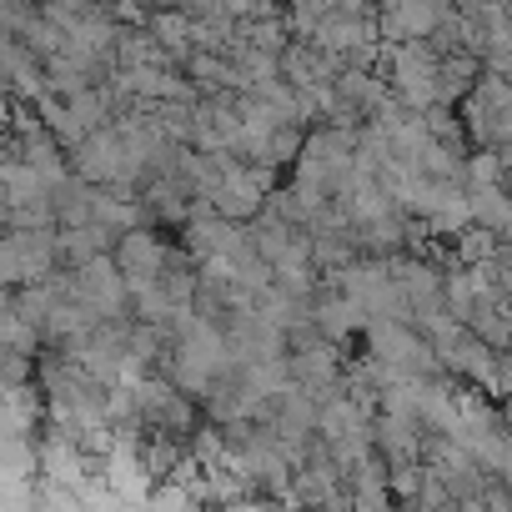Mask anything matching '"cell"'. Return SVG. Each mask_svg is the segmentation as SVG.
I'll return each instance as SVG.
<instances>
[{
  "label": "cell",
  "mask_w": 512,
  "mask_h": 512,
  "mask_svg": "<svg viewBox=\"0 0 512 512\" xmlns=\"http://www.w3.org/2000/svg\"><path fill=\"white\" fill-rule=\"evenodd\" d=\"M111 61H116V66H176V61L156 46V36H151L146 26H121V31H116V46H111Z\"/></svg>",
  "instance_id": "277c9868"
},
{
  "label": "cell",
  "mask_w": 512,
  "mask_h": 512,
  "mask_svg": "<svg viewBox=\"0 0 512 512\" xmlns=\"http://www.w3.org/2000/svg\"><path fill=\"white\" fill-rule=\"evenodd\" d=\"M362 342H367V352H372L392 377H437V372H442L432 342H427L412 322H367Z\"/></svg>",
  "instance_id": "6da1fadb"
},
{
  "label": "cell",
  "mask_w": 512,
  "mask_h": 512,
  "mask_svg": "<svg viewBox=\"0 0 512 512\" xmlns=\"http://www.w3.org/2000/svg\"><path fill=\"white\" fill-rule=\"evenodd\" d=\"M412 507L417 512H452V492L442 487V477L427 467V462H417V487H412Z\"/></svg>",
  "instance_id": "30bf717a"
},
{
  "label": "cell",
  "mask_w": 512,
  "mask_h": 512,
  "mask_svg": "<svg viewBox=\"0 0 512 512\" xmlns=\"http://www.w3.org/2000/svg\"><path fill=\"white\" fill-rule=\"evenodd\" d=\"M146 6H151V11H181L186 0H146Z\"/></svg>",
  "instance_id": "4fadbf2b"
},
{
  "label": "cell",
  "mask_w": 512,
  "mask_h": 512,
  "mask_svg": "<svg viewBox=\"0 0 512 512\" xmlns=\"http://www.w3.org/2000/svg\"><path fill=\"white\" fill-rule=\"evenodd\" d=\"M31 106H36L41 126H46V131H51V136L61 141V151H71V146H76V141L86 136V126L76 121V111H71L66 101H56V96H36Z\"/></svg>",
  "instance_id": "8992f818"
},
{
  "label": "cell",
  "mask_w": 512,
  "mask_h": 512,
  "mask_svg": "<svg viewBox=\"0 0 512 512\" xmlns=\"http://www.w3.org/2000/svg\"><path fill=\"white\" fill-rule=\"evenodd\" d=\"M151 121L161 126L166 141H176V146L191 141V101H156L151 106Z\"/></svg>",
  "instance_id": "9c48e42d"
},
{
  "label": "cell",
  "mask_w": 512,
  "mask_h": 512,
  "mask_svg": "<svg viewBox=\"0 0 512 512\" xmlns=\"http://www.w3.org/2000/svg\"><path fill=\"white\" fill-rule=\"evenodd\" d=\"M26 377H36L31 357H26V352H11V347H0V382H26Z\"/></svg>",
  "instance_id": "7c38bea8"
},
{
  "label": "cell",
  "mask_w": 512,
  "mask_h": 512,
  "mask_svg": "<svg viewBox=\"0 0 512 512\" xmlns=\"http://www.w3.org/2000/svg\"><path fill=\"white\" fill-rule=\"evenodd\" d=\"M0 287H21V256L11 231H0Z\"/></svg>",
  "instance_id": "8fae6325"
},
{
  "label": "cell",
  "mask_w": 512,
  "mask_h": 512,
  "mask_svg": "<svg viewBox=\"0 0 512 512\" xmlns=\"http://www.w3.org/2000/svg\"><path fill=\"white\" fill-rule=\"evenodd\" d=\"M447 241H452V262H482V256H487L502 236L487 231V226H477V221H467V226H457Z\"/></svg>",
  "instance_id": "52a82bcc"
},
{
  "label": "cell",
  "mask_w": 512,
  "mask_h": 512,
  "mask_svg": "<svg viewBox=\"0 0 512 512\" xmlns=\"http://www.w3.org/2000/svg\"><path fill=\"white\" fill-rule=\"evenodd\" d=\"M146 31L156 36V46L181 66L186 61V51H191V16L186 11H151L146 16Z\"/></svg>",
  "instance_id": "5b68a950"
},
{
  "label": "cell",
  "mask_w": 512,
  "mask_h": 512,
  "mask_svg": "<svg viewBox=\"0 0 512 512\" xmlns=\"http://www.w3.org/2000/svg\"><path fill=\"white\" fill-rule=\"evenodd\" d=\"M462 196H467V221H477V226H487L497 236L512 231V201H507L502 181L497 186H462Z\"/></svg>",
  "instance_id": "3957f363"
},
{
  "label": "cell",
  "mask_w": 512,
  "mask_h": 512,
  "mask_svg": "<svg viewBox=\"0 0 512 512\" xmlns=\"http://www.w3.org/2000/svg\"><path fill=\"white\" fill-rule=\"evenodd\" d=\"M16 41H21L31 56H41V61H46V56H56V51L66 46V31H56V26L41 16V6H36V16H31L21 31H16Z\"/></svg>",
  "instance_id": "ba28073f"
},
{
  "label": "cell",
  "mask_w": 512,
  "mask_h": 512,
  "mask_svg": "<svg viewBox=\"0 0 512 512\" xmlns=\"http://www.w3.org/2000/svg\"><path fill=\"white\" fill-rule=\"evenodd\" d=\"M111 262L121 267L126 282H146V277H161L166 267V241L156 236V226H126L111 246Z\"/></svg>",
  "instance_id": "7a4b0ae2"
}]
</instances>
